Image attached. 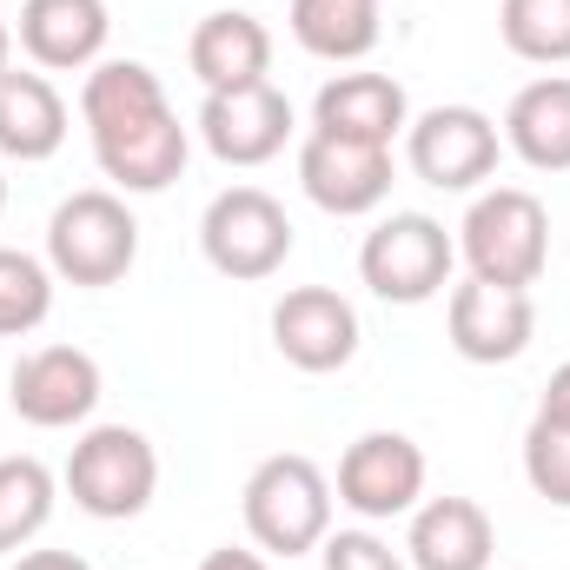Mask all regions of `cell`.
Segmentation results:
<instances>
[{
    "instance_id": "obj_10",
    "label": "cell",
    "mask_w": 570,
    "mask_h": 570,
    "mask_svg": "<svg viewBox=\"0 0 570 570\" xmlns=\"http://www.w3.org/2000/svg\"><path fill=\"white\" fill-rule=\"evenodd\" d=\"M298 186H305V199H312L318 213H332V219L379 213V206L392 199V146L305 134V146H298Z\"/></svg>"
},
{
    "instance_id": "obj_19",
    "label": "cell",
    "mask_w": 570,
    "mask_h": 570,
    "mask_svg": "<svg viewBox=\"0 0 570 570\" xmlns=\"http://www.w3.org/2000/svg\"><path fill=\"white\" fill-rule=\"evenodd\" d=\"M159 114H173V107H166V87H159V73L146 60H100V67H87V80H80V120H87L94 140L134 134V127L159 120Z\"/></svg>"
},
{
    "instance_id": "obj_18",
    "label": "cell",
    "mask_w": 570,
    "mask_h": 570,
    "mask_svg": "<svg viewBox=\"0 0 570 570\" xmlns=\"http://www.w3.org/2000/svg\"><path fill=\"white\" fill-rule=\"evenodd\" d=\"M67 146V100L47 73H0V159L40 166Z\"/></svg>"
},
{
    "instance_id": "obj_8",
    "label": "cell",
    "mask_w": 570,
    "mask_h": 570,
    "mask_svg": "<svg viewBox=\"0 0 570 570\" xmlns=\"http://www.w3.org/2000/svg\"><path fill=\"white\" fill-rule=\"evenodd\" d=\"M498 153H504V134L478 107H431L405 127V159L438 193H478L498 173Z\"/></svg>"
},
{
    "instance_id": "obj_4",
    "label": "cell",
    "mask_w": 570,
    "mask_h": 570,
    "mask_svg": "<svg viewBox=\"0 0 570 570\" xmlns=\"http://www.w3.org/2000/svg\"><path fill=\"white\" fill-rule=\"evenodd\" d=\"M67 491L87 518L100 524H127L140 518L159 491V451L134 425H94L80 431L73 458H67Z\"/></svg>"
},
{
    "instance_id": "obj_15",
    "label": "cell",
    "mask_w": 570,
    "mask_h": 570,
    "mask_svg": "<svg viewBox=\"0 0 570 570\" xmlns=\"http://www.w3.org/2000/svg\"><path fill=\"white\" fill-rule=\"evenodd\" d=\"M405 127H412V100L392 73H332L312 100V134H332V140L392 146Z\"/></svg>"
},
{
    "instance_id": "obj_13",
    "label": "cell",
    "mask_w": 570,
    "mask_h": 570,
    "mask_svg": "<svg viewBox=\"0 0 570 570\" xmlns=\"http://www.w3.org/2000/svg\"><path fill=\"white\" fill-rule=\"evenodd\" d=\"M199 140L219 166H266L279 159L292 140V100H285L273 80H253V87H226V94H206L199 107Z\"/></svg>"
},
{
    "instance_id": "obj_11",
    "label": "cell",
    "mask_w": 570,
    "mask_h": 570,
    "mask_svg": "<svg viewBox=\"0 0 570 570\" xmlns=\"http://www.w3.org/2000/svg\"><path fill=\"white\" fill-rule=\"evenodd\" d=\"M273 345L292 372H312V379L345 372L358 358V312L332 285H292L273 305Z\"/></svg>"
},
{
    "instance_id": "obj_30",
    "label": "cell",
    "mask_w": 570,
    "mask_h": 570,
    "mask_svg": "<svg viewBox=\"0 0 570 570\" xmlns=\"http://www.w3.org/2000/svg\"><path fill=\"white\" fill-rule=\"evenodd\" d=\"M13 570H94L80 551H20Z\"/></svg>"
},
{
    "instance_id": "obj_2",
    "label": "cell",
    "mask_w": 570,
    "mask_h": 570,
    "mask_svg": "<svg viewBox=\"0 0 570 570\" xmlns=\"http://www.w3.org/2000/svg\"><path fill=\"white\" fill-rule=\"evenodd\" d=\"M458 259L471 266V279L491 285H531L551 266V213L538 193L524 186H491L471 199L464 226H458Z\"/></svg>"
},
{
    "instance_id": "obj_27",
    "label": "cell",
    "mask_w": 570,
    "mask_h": 570,
    "mask_svg": "<svg viewBox=\"0 0 570 570\" xmlns=\"http://www.w3.org/2000/svg\"><path fill=\"white\" fill-rule=\"evenodd\" d=\"M318 558H325V570H412L405 551H392L379 531H332L318 544Z\"/></svg>"
},
{
    "instance_id": "obj_1",
    "label": "cell",
    "mask_w": 570,
    "mask_h": 570,
    "mask_svg": "<svg viewBox=\"0 0 570 570\" xmlns=\"http://www.w3.org/2000/svg\"><path fill=\"white\" fill-rule=\"evenodd\" d=\"M246 531L266 558H305L332 538V478L305 451H273L239 491Z\"/></svg>"
},
{
    "instance_id": "obj_28",
    "label": "cell",
    "mask_w": 570,
    "mask_h": 570,
    "mask_svg": "<svg viewBox=\"0 0 570 570\" xmlns=\"http://www.w3.org/2000/svg\"><path fill=\"white\" fill-rule=\"evenodd\" d=\"M538 419H551V425H570V358L551 372V385H544V399H538Z\"/></svg>"
},
{
    "instance_id": "obj_23",
    "label": "cell",
    "mask_w": 570,
    "mask_h": 570,
    "mask_svg": "<svg viewBox=\"0 0 570 570\" xmlns=\"http://www.w3.org/2000/svg\"><path fill=\"white\" fill-rule=\"evenodd\" d=\"M53 498H60V484H53V471L40 458H27V451L20 458H0V558L27 551L47 531Z\"/></svg>"
},
{
    "instance_id": "obj_17",
    "label": "cell",
    "mask_w": 570,
    "mask_h": 570,
    "mask_svg": "<svg viewBox=\"0 0 570 570\" xmlns=\"http://www.w3.org/2000/svg\"><path fill=\"white\" fill-rule=\"evenodd\" d=\"M186 67L199 73L206 94H226V87H253L273 73V33L259 13H239V7H219L193 27L186 40Z\"/></svg>"
},
{
    "instance_id": "obj_24",
    "label": "cell",
    "mask_w": 570,
    "mask_h": 570,
    "mask_svg": "<svg viewBox=\"0 0 570 570\" xmlns=\"http://www.w3.org/2000/svg\"><path fill=\"white\" fill-rule=\"evenodd\" d=\"M498 33L531 67H570V0H498Z\"/></svg>"
},
{
    "instance_id": "obj_9",
    "label": "cell",
    "mask_w": 570,
    "mask_h": 570,
    "mask_svg": "<svg viewBox=\"0 0 570 570\" xmlns=\"http://www.w3.org/2000/svg\"><path fill=\"white\" fill-rule=\"evenodd\" d=\"M444 338L464 365H511L531 352L538 338V305L524 285H491V279H464L451 285L444 305Z\"/></svg>"
},
{
    "instance_id": "obj_7",
    "label": "cell",
    "mask_w": 570,
    "mask_h": 570,
    "mask_svg": "<svg viewBox=\"0 0 570 570\" xmlns=\"http://www.w3.org/2000/svg\"><path fill=\"white\" fill-rule=\"evenodd\" d=\"M425 478H431V464H425V451H419V438H405V431H365L338 458V504L358 511L365 524L412 518L419 498H425Z\"/></svg>"
},
{
    "instance_id": "obj_21",
    "label": "cell",
    "mask_w": 570,
    "mask_h": 570,
    "mask_svg": "<svg viewBox=\"0 0 570 570\" xmlns=\"http://www.w3.org/2000/svg\"><path fill=\"white\" fill-rule=\"evenodd\" d=\"M186 127H179V114H159V120H146L134 134H114V140H94V159H100V173L120 186V193H166L179 173H186Z\"/></svg>"
},
{
    "instance_id": "obj_25",
    "label": "cell",
    "mask_w": 570,
    "mask_h": 570,
    "mask_svg": "<svg viewBox=\"0 0 570 570\" xmlns=\"http://www.w3.org/2000/svg\"><path fill=\"white\" fill-rule=\"evenodd\" d=\"M47 312H53V266L20 246H0V338L40 332Z\"/></svg>"
},
{
    "instance_id": "obj_14",
    "label": "cell",
    "mask_w": 570,
    "mask_h": 570,
    "mask_svg": "<svg viewBox=\"0 0 570 570\" xmlns=\"http://www.w3.org/2000/svg\"><path fill=\"white\" fill-rule=\"evenodd\" d=\"M114 33L107 0H20V53L40 73H80L100 67Z\"/></svg>"
},
{
    "instance_id": "obj_5",
    "label": "cell",
    "mask_w": 570,
    "mask_h": 570,
    "mask_svg": "<svg viewBox=\"0 0 570 570\" xmlns=\"http://www.w3.org/2000/svg\"><path fill=\"white\" fill-rule=\"evenodd\" d=\"M199 253L219 279L259 285L292 259V219L266 186H226L199 219Z\"/></svg>"
},
{
    "instance_id": "obj_31",
    "label": "cell",
    "mask_w": 570,
    "mask_h": 570,
    "mask_svg": "<svg viewBox=\"0 0 570 570\" xmlns=\"http://www.w3.org/2000/svg\"><path fill=\"white\" fill-rule=\"evenodd\" d=\"M7 67H13V27L0 20V73H7Z\"/></svg>"
},
{
    "instance_id": "obj_6",
    "label": "cell",
    "mask_w": 570,
    "mask_h": 570,
    "mask_svg": "<svg viewBox=\"0 0 570 570\" xmlns=\"http://www.w3.org/2000/svg\"><path fill=\"white\" fill-rule=\"evenodd\" d=\"M451 266H458V239L431 213H392L358 246V279L372 285L385 305H425V298H438L451 285Z\"/></svg>"
},
{
    "instance_id": "obj_20",
    "label": "cell",
    "mask_w": 570,
    "mask_h": 570,
    "mask_svg": "<svg viewBox=\"0 0 570 570\" xmlns=\"http://www.w3.org/2000/svg\"><path fill=\"white\" fill-rule=\"evenodd\" d=\"M504 146L531 173H570V73H544V80L511 94Z\"/></svg>"
},
{
    "instance_id": "obj_16",
    "label": "cell",
    "mask_w": 570,
    "mask_h": 570,
    "mask_svg": "<svg viewBox=\"0 0 570 570\" xmlns=\"http://www.w3.org/2000/svg\"><path fill=\"white\" fill-rule=\"evenodd\" d=\"M498 558V524L478 498H425L405 531V564L412 570H491Z\"/></svg>"
},
{
    "instance_id": "obj_29",
    "label": "cell",
    "mask_w": 570,
    "mask_h": 570,
    "mask_svg": "<svg viewBox=\"0 0 570 570\" xmlns=\"http://www.w3.org/2000/svg\"><path fill=\"white\" fill-rule=\"evenodd\" d=\"M199 570H273L266 551H239V544H219V551H206Z\"/></svg>"
},
{
    "instance_id": "obj_26",
    "label": "cell",
    "mask_w": 570,
    "mask_h": 570,
    "mask_svg": "<svg viewBox=\"0 0 570 570\" xmlns=\"http://www.w3.org/2000/svg\"><path fill=\"white\" fill-rule=\"evenodd\" d=\"M524 478L544 504L570 511V425H551V419H531L524 431Z\"/></svg>"
},
{
    "instance_id": "obj_22",
    "label": "cell",
    "mask_w": 570,
    "mask_h": 570,
    "mask_svg": "<svg viewBox=\"0 0 570 570\" xmlns=\"http://www.w3.org/2000/svg\"><path fill=\"white\" fill-rule=\"evenodd\" d=\"M292 40L312 53V60H332V67H352L379 47L385 20H379V0H292Z\"/></svg>"
},
{
    "instance_id": "obj_32",
    "label": "cell",
    "mask_w": 570,
    "mask_h": 570,
    "mask_svg": "<svg viewBox=\"0 0 570 570\" xmlns=\"http://www.w3.org/2000/svg\"><path fill=\"white\" fill-rule=\"evenodd\" d=\"M0 213H7V173H0Z\"/></svg>"
},
{
    "instance_id": "obj_3",
    "label": "cell",
    "mask_w": 570,
    "mask_h": 570,
    "mask_svg": "<svg viewBox=\"0 0 570 570\" xmlns=\"http://www.w3.org/2000/svg\"><path fill=\"white\" fill-rule=\"evenodd\" d=\"M134 259H140V219H134V206L120 193L87 186V193L53 206V219H47V266H53V279L100 292V285L127 279Z\"/></svg>"
},
{
    "instance_id": "obj_12",
    "label": "cell",
    "mask_w": 570,
    "mask_h": 570,
    "mask_svg": "<svg viewBox=\"0 0 570 570\" xmlns=\"http://www.w3.org/2000/svg\"><path fill=\"white\" fill-rule=\"evenodd\" d=\"M13 412L33 431H73L94 419L100 405V358L80 352V345H40L13 365V385H7Z\"/></svg>"
}]
</instances>
